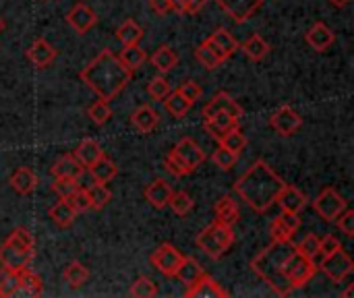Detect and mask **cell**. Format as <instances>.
I'll return each mask as SVG.
<instances>
[{
    "label": "cell",
    "mask_w": 354,
    "mask_h": 298,
    "mask_svg": "<svg viewBox=\"0 0 354 298\" xmlns=\"http://www.w3.org/2000/svg\"><path fill=\"white\" fill-rule=\"evenodd\" d=\"M79 77L100 100L110 102L131 83L133 71L118 58V54L106 48L81 68Z\"/></svg>",
    "instance_id": "6da1fadb"
},
{
    "label": "cell",
    "mask_w": 354,
    "mask_h": 298,
    "mask_svg": "<svg viewBox=\"0 0 354 298\" xmlns=\"http://www.w3.org/2000/svg\"><path fill=\"white\" fill-rule=\"evenodd\" d=\"M286 183L272 170L266 160H257L236 183L234 193L257 214H266L278 199Z\"/></svg>",
    "instance_id": "7a4b0ae2"
},
{
    "label": "cell",
    "mask_w": 354,
    "mask_h": 298,
    "mask_svg": "<svg viewBox=\"0 0 354 298\" xmlns=\"http://www.w3.org/2000/svg\"><path fill=\"white\" fill-rule=\"evenodd\" d=\"M295 251H297V247L290 241H272L251 261V270L278 297H288L295 290L290 280L286 278V263H288V259H290V255Z\"/></svg>",
    "instance_id": "3957f363"
},
{
    "label": "cell",
    "mask_w": 354,
    "mask_h": 298,
    "mask_svg": "<svg viewBox=\"0 0 354 298\" xmlns=\"http://www.w3.org/2000/svg\"><path fill=\"white\" fill-rule=\"evenodd\" d=\"M234 243V232L232 226L222 224V222H212L209 226H205L201 230V234L197 236V247L209 255L212 259H220L224 253H228V249Z\"/></svg>",
    "instance_id": "277c9868"
},
{
    "label": "cell",
    "mask_w": 354,
    "mask_h": 298,
    "mask_svg": "<svg viewBox=\"0 0 354 298\" xmlns=\"http://www.w3.org/2000/svg\"><path fill=\"white\" fill-rule=\"evenodd\" d=\"M317 274V266L313 259L305 257L303 253L295 251L286 263V278L290 280L292 288H303L305 284H309L313 280V276Z\"/></svg>",
    "instance_id": "5b68a950"
},
{
    "label": "cell",
    "mask_w": 354,
    "mask_h": 298,
    "mask_svg": "<svg viewBox=\"0 0 354 298\" xmlns=\"http://www.w3.org/2000/svg\"><path fill=\"white\" fill-rule=\"evenodd\" d=\"M313 209L326 222H336V218L346 209V199L334 189H324L313 201Z\"/></svg>",
    "instance_id": "8992f818"
},
{
    "label": "cell",
    "mask_w": 354,
    "mask_h": 298,
    "mask_svg": "<svg viewBox=\"0 0 354 298\" xmlns=\"http://www.w3.org/2000/svg\"><path fill=\"white\" fill-rule=\"evenodd\" d=\"M319 268H322V272L330 280L340 284V282H344L353 274L354 263L353 259H351V255L344 249H338L336 253H332L328 257H322V266Z\"/></svg>",
    "instance_id": "52a82bcc"
},
{
    "label": "cell",
    "mask_w": 354,
    "mask_h": 298,
    "mask_svg": "<svg viewBox=\"0 0 354 298\" xmlns=\"http://www.w3.org/2000/svg\"><path fill=\"white\" fill-rule=\"evenodd\" d=\"M183 259H185V255L176 249V247H172V245H160L156 251H153V255L149 257V261H151V266L160 272V274H164L166 278H172L174 274H176V270H178V266L183 263Z\"/></svg>",
    "instance_id": "ba28073f"
},
{
    "label": "cell",
    "mask_w": 354,
    "mask_h": 298,
    "mask_svg": "<svg viewBox=\"0 0 354 298\" xmlns=\"http://www.w3.org/2000/svg\"><path fill=\"white\" fill-rule=\"evenodd\" d=\"M33 261V249H19L15 245L4 243L0 247V263L2 268L10 270V272H23L31 266Z\"/></svg>",
    "instance_id": "9c48e42d"
},
{
    "label": "cell",
    "mask_w": 354,
    "mask_h": 298,
    "mask_svg": "<svg viewBox=\"0 0 354 298\" xmlns=\"http://www.w3.org/2000/svg\"><path fill=\"white\" fill-rule=\"evenodd\" d=\"M270 127H272L278 135L290 137V135H295V133L303 127V118H301L290 106H282V108H278V110L272 114Z\"/></svg>",
    "instance_id": "30bf717a"
},
{
    "label": "cell",
    "mask_w": 354,
    "mask_h": 298,
    "mask_svg": "<svg viewBox=\"0 0 354 298\" xmlns=\"http://www.w3.org/2000/svg\"><path fill=\"white\" fill-rule=\"evenodd\" d=\"M216 2L234 23H245L263 4V0H216Z\"/></svg>",
    "instance_id": "8fae6325"
},
{
    "label": "cell",
    "mask_w": 354,
    "mask_h": 298,
    "mask_svg": "<svg viewBox=\"0 0 354 298\" xmlns=\"http://www.w3.org/2000/svg\"><path fill=\"white\" fill-rule=\"evenodd\" d=\"M218 112H226V114H230V116L236 118V120L243 118V108H241L239 102H236L230 93H226V91H218V93L205 104V108H203V118H209V116H214V114H218Z\"/></svg>",
    "instance_id": "7c38bea8"
},
{
    "label": "cell",
    "mask_w": 354,
    "mask_h": 298,
    "mask_svg": "<svg viewBox=\"0 0 354 298\" xmlns=\"http://www.w3.org/2000/svg\"><path fill=\"white\" fill-rule=\"evenodd\" d=\"M176 158H180L193 172L205 162V151L199 147V143L191 137H185L176 143V147L172 149Z\"/></svg>",
    "instance_id": "4fadbf2b"
},
{
    "label": "cell",
    "mask_w": 354,
    "mask_h": 298,
    "mask_svg": "<svg viewBox=\"0 0 354 298\" xmlns=\"http://www.w3.org/2000/svg\"><path fill=\"white\" fill-rule=\"evenodd\" d=\"M66 21H68V25H71L77 33H87V31L97 23V15H95V10L89 8L85 2H77V4L68 10Z\"/></svg>",
    "instance_id": "5bb4252c"
},
{
    "label": "cell",
    "mask_w": 354,
    "mask_h": 298,
    "mask_svg": "<svg viewBox=\"0 0 354 298\" xmlns=\"http://www.w3.org/2000/svg\"><path fill=\"white\" fill-rule=\"evenodd\" d=\"M228 292L222 288V284H218L214 278H209L207 274H203L195 284H191L187 288V298H226Z\"/></svg>",
    "instance_id": "9a60e30c"
},
{
    "label": "cell",
    "mask_w": 354,
    "mask_h": 298,
    "mask_svg": "<svg viewBox=\"0 0 354 298\" xmlns=\"http://www.w3.org/2000/svg\"><path fill=\"white\" fill-rule=\"evenodd\" d=\"M172 193H174V191H172V185H168L164 178H156L153 183L147 185V189H145V199H147V203H149L151 207L164 209V207H168V201H170Z\"/></svg>",
    "instance_id": "2e32d148"
},
{
    "label": "cell",
    "mask_w": 354,
    "mask_h": 298,
    "mask_svg": "<svg viewBox=\"0 0 354 298\" xmlns=\"http://www.w3.org/2000/svg\"><path fill=\"white\" fill-rule=\"evenodd\" d=\"M276 203L282 207V212H292V214H301L307 205V197L303 191H299L292 185H284Z\"/></svg>",
    "instance_id": "e0dca14e"
},
{
    "label": "cell",
    "mask_w": 354,
    "mask_h": 298,
    "mask_svg": "<svg viewBox=\"0 0 354 298\" xmlns=\"http://www.w3.org/2000/svg\"><path fill=\"white\" fill-rule=\"evenodd\" d=\"M305 39H307V44H309L315 52H324V50H328V48L334 44L336 35H334V31H332L326 23L317 21V23L311 25V29L307 31Z\"/></svg>",
    "instance_id": "ac0fdd59"
},
{
    "label": "cell",
    "mask_w": 354,
    "mask_h": 298,
    "mask_svg": "<svg viewBox=\"0 0 354 298\" xmlns=\"http://www.w3.org/2000/svg\"><path fill=\"white\" fill-rule=\"evenodd\" d=\"M56 54H58L56 48L50 46L44 37H37V39L27 48V58H29L37 68H44V66L52 64L54 58H56Z\"/></svg>",
    "instance_id": "d6986e66"
},
{
    "label": "cell",
    "mask_w": 354,
    "mask_h": 298,
    "mask_svg": "<svg viewBox=\"0 0 354 298\" xmlns=\"http://www.w3.org/2000/svg\"><path fill=\"white\" fill-rule=\"evenodd\" d=\"M207 44H209L218 54H222L224 58H230V56L239 50V41H236L234 35H232L228 29H224V27L216 29V31L207 37Z\"/></svg>",
    "instance_id": "ffe728a7"
},
{
    "label": "cell",
    "mask_w": 354,
    "mask_h": 298,
    "mask_svg": "<svg viewBox=\"0 0 354 298\" xmlns=\"http://www.w3.org/2000/svg\"><path fill=\"white\" fill-rule=\"evenodd\" d=\"M131 124H133L139 133H151V131H156V127L160 124V114H158L151 106H139V108L131 114Z\"/></svg>",
    "instance_id": "44dd1931"
},
{
    "label": "cell",
    "mask_w": 354,
    "mask_h": 298,
    "mask_svg": "<svg viewBox=\"0 0 354 298\" xmlns=\"http://www.w3.org/2000/svg\"><path fill=\"white\" fill-rule=\"evenodd\" d=\"M232 127H239V120L232 118V116L226 114V112H218V114H214V116H209V118L203 120V129H205L216 141H220L222 135H224L226 131H230Z\"/></svg>",
    "instance_id": "7402d4cb"
},
{
    "label": "cell",
    "mask_w": 354,
    "mask_h": 298,
    "mask_svg": "<svg viewBox=\"0 0 354 298\" xmlns=\"http://www.w3.org/2000/svg\"><path fill=\"white\" fill-rule=\"evenodd\" d=\"M83 174V166L79 164V160L71 153L62 156L56 160V164L52 166V176L54 178H73L79 180V176Z\"/></svg>",
    "instance_id": "603a6c76"
},
{
    "label": "cell",
    "mask_w": 354,
    "mask_h": 298,
    "mask_svg": "<svg viewBox=\"0 0 354 298\" xmlns=\"http://www.w3.org/2000/svg\"><path fill=\"white\" fill-rule=\"evenodd\" d=\"M214 214H216V220H218V222L228 224V226H232V224L239 222V218H241L239 203H236L230 195H224V197H220V199L216 201Z\"/></svg>",
    "instance_id": "cb8c5ba5"
},
{
    "label": "cell",
    "mask_w": 354,
    "mask_h": 298,
    "mask_svg": "<svg viewBox=\"0 0 354 298\" xmlns=\"http://www.w3.org/2000/svg\"><path fill=\"white\" fill-rule=\"evenodd\" d=\"M41 292H44V284L39 276H35L29 268L19 272V286L15 297H41Z\"/></svg>",
    "instance_id": "d4e9b609"
},
{
    "label": "cell",
    "mask_w": 354,
    "mask_h": 298,
    "mask_svg": "<svg viewBox=\"0 0 354 298\" xmlns=\"http://www.w3.org/2000/svg\"><path fill=\"white\" fill-rule=\"evenodd\" d=\"M10 187H12L19 195H29V193H33L35 187H37V176L33 174L31 168L21 166V168H17V170L12 172V176H10Z\"/></svg>",
    "instance_id": "484cf974"
},
{
    "label": "cell",
    "mask_w": 354,
    "mask_h": 298,
    "mask_svg": "<svg viewBox=\"0 0 354 298\" xmlns=\"http://www.w3.org/2000/svg\"><path fill=\"white\" fill-rule=\"evenodd\" d=\"M102 156H104V151H102V147H100V143L95 139H83L75 149V158L79 160V164L83 168L93 166Z\"/></svg>",
    "instance_id": "4316f807"
},
{
    "label": "cell",
    "mask_w": 354,
    "mask_h": 298,
    "mask_svg": "<svg viewBox=\"0 0 354 298\" xmlns=\"http://www.w3.org/2000/svg\"><path fill=\"white\" fill-rule=\"evenodd\" d=\"M241 50L245 52V56H247V58H251V60L259 62V60H263V58L268 56V52H270V44H268L259 33H253L251 37H247V39L241 44Z\"/></svg>",
    "instance_id": "83f0119b"
},
{
    "label": "cell",
    "mask_w": 354,
    "mask_h": 298,
    "mask_svg": "<svg viewBox=\"0 0 354 298\" xmlns=\"http://www.w3.org/2000/svg\"><path fill=\"white\" fill-rule=\"evenodd\" d=\"M205 274V270L199 266V261L197 259H193V257H185L183 259V263L178 266V270H176V278L183 282V284H187V288L191 286V284H195L201 276Z\"/></svg>",
    "instance_id": "f1b7e54d"
},
{
    "label": "cell",
    "mask_w": 354,
    "mask_h": 298,
    "mask_svg": "<svg viewBox=\"0 0 354 298\" xmlns=\"http://www.w3.org/2000/svg\"><path fill=\"white\" fill-rule=\"evenodd\" d=\"M89 172H91V176H93L95 183L108 185V183L118 174V166H116V162H112L110 158L102 156L93 166H89Z\"/></svg>",
    "instance_id": "f546056e"
},
{
    "label": "cell",
    "mask_w": 354,
    "mask_h": 298,
    "mask_svg": "<svg viewBox=\"0 0 354 298\" xmlns=\"http://www.w3.org/2000/svg\"><path fill=\"white\" fill-rule=\"evenodd\" d=\"M48 214H50V220L60 228H68L77 218V212L71 207V203L66 199H60L56 205H52Z\"/></svg>",
    "instance_id": "4dcf8cb0"
},
{
    "label": "cell",
    "mask_w": 354,
    "mask_h": 298,
    "mask_svg": "<svg viewBox=\"0 0 354 298\" xmlns=\"http://www.w3.org/2000/svg\"><path fill=\"white\" fill-rule=\"evenodd\" d=\"M151 64L160 71V73H168V71H172L176 64H178V54L170 48V46H160L156 52H153V56H151Z\"/></svg>",
    "instance_id": "1f68e13d"
},
{
    "label": "cell",
    "mask_w": 354,
    "mask_h": 298,
    "mask_svg": "<svg viewBox=\"0 0 354 298\" xmlns=\"http://www.w3.org/2000/svg\"><path fill=\"white\" fill-rule=\"evenodd\" d=\"M116 39L122 44V46H133V44H139L143 39V27L137 25L133 19H127L118 29H116Z\"/></svg>",
    "instance_id": "d6a6232c"
},
{
    "label": "cell",
    "mask_w": 354,
    "mask_h": 298,
    "mask_svg": "<svg viewBox=\"0 0 354 298\" xmlns=\"http://www.w3.org/2000/svg\"><path fill=\"white\" fill-rule=\"evenodd\" d=\"M62 278H64V282H66L71 288H81V286L89 280V270H87L81 261H73V263L66 266Z\"/></svg>",
    "instance_id": "836d02e7"
},
{
    "label": "cell",
    "mask_w": 354,
    "mask_h": 298,
    "mask_svg": "<svg viewBox=\"0 0 354 298\" xmlns=\"http://www.w3.org/2000/svg\"><path fill=\"white\" fill-rule=\"evenodd\" d=\"M195 56H197V60L207 68V71H214V68H218L226 58L222 56V54H218L209 44H207V39L203 41V44H199L197 46V50H195Z\"/></svg>",
    "instance_id": "e575fe53"
},
{
    "label": "cell",
    "mask_w": 354,
    "mask_h": 298,
    "mask_svg": "<svg viewBox=\"0 0 354 298\" xmlns=\"http://www.w3.org/2000/svg\"><path fill=\"white\" fill-rule=\"evenodd\" d=\"M85 191H87V195H89L91 209H104V207L110 203V199H112V193H110V189H108L104 183H93V185H89Z\"/></svg>",
    "instance_id": "d590c367"
},
{
    "label": "cell",
    "mask_w": 354,
    "mask_h": 298,
    "mask_svg": "<svg viewBox=\"0 0 354 298\" xmlns=\"http://www.w3.org/2000/svg\"><path fill=\"white\" fill-rule=\"evenodd\" d=\"M118 58L131 68H139L145 60H147V52L143 48H139V44H133V46H122V52L118 54Z\"/></svg>",
    "instance_id": "8d00e7d4"
},
{
    "label": "cell",
    "mask_w": 354,
    "mask_h": 298,
    "mask_svg": "<svg viewBox=\"0 0 354 298\" xmlns=\"http://www.w3.org/2000/svg\"><path fill=\"white\" fill-rule=\"evenodd\" d=\"M164 106H166V110H168V114H172L174 118H183L187 112H189V108L193 106L187 97H183L178 91H170L166 97H164Z\"/></svg>",
    "instance_id": "74e56055"
},
{
    "label": "cell",
    "mask_w": 354,
    "mask_h": 298,
    "mask_svg": "<svg viewBox=\"0 0 354 298\" xmlns=\"http://www.w3.org/2000/svg\"><path fill=\"white\" fill-rule=\"evenodd\" d=\"M220 145L226 147V149H230V151H234V153L239 156V153L247 147V135H245L239 127H232L230 131H226V133L222 135Z\"/></svg>",
    "instance_id": "f35d334b"
},
{
    "label": "cell",
    "mask_w": 354,
    "mask_h": 298,
    "mask_svg": "<svg viewBox=\"0 0 354 298\" xmlns=\"http://www.w3.org/2000/svg\"><path fill=\"white\" fill-rule=\"evenodd\" d=\"M87 116H89L97 127H102V124H106V122L112 118V108L108 106L106 100H97V102H93V104L87 108Z\"/></svg>",
    "instance_id": "ab89813d"
},
{
    "label": "cell",
    "mask_w": 354,
    "mask_h": 298,
    "mask_svg": "<svg viewBox=\"0 0 354 298\" xmlns=\"http://www.w3.org/2000/svg\"><path fill=\"white\" fill-rule=\"evenodd\" d=\"M158 295V286H156V282L151 280V278H147V276H141V278H137L135 282H133V286H131V297L135 298H151Z\"/></svg>",
    "instance_id": "60d3db41"
},
{
    "label": "cell",
    "mask_w": 354,
    "mask_h": 298,
    "mask_svg": "<svg viewBox=\"0 0 354 298\" xmlns=\"http://www.w3.org/2000/svg\"><path fill=\"white\" fill-rule=\"evenodd\" d=\"M17 286H19V274H17V272H10V270H6V268H2V270H0V297H15Z\"/></svg>",
    "instance_id": "b9f144b4"
},
{
    "label": "cell",
    "mask_w": 354,
    "mask_h": 298,
    "mask_svg": "<svg viewBox=\"0 0 354 298\" xmlns=\"http://www.w3.org/2000/svg\"><path fill=\"white\" fill-rule=\"evenodd\" d=\"M168 205L172 207V212H174L176 216H187V214L193 209V199H191V195H189V193L178 191V193H172V197H170Z\"/></svg>",
    "instance_id": "7bdbcfd3"
},
{
    "label": "cell",
    "mask_w": 354,
    "mask_h": 298,
    "mask_svg": "<svg viewBox=\"0 0 354 298\" xmlns=\"http://www.w3.org/2000/svg\"><path fill=\"white\" fill-rule=\"evenodd\" d=\"M164 166H166V170L172 174V176H178V178H183V176H187V174H191L193 170L180 160V158H176L174 156V151H168L166 153V158H164Z\"/></svg>",
    "instance_id": "ee69618b"
},
{
    "label": "cell",
    "mask_w": 354,
    "mask_h": 298,
    "mask_svg": "<svg viewBox=\"0 0 354 298\" xmlns=\"http://www.w3.org/2000/svg\"><path fill=\"white\" fill-rule=\"evenodd\" d=\"M170 91H172V87H170V83H168L164 77H153V79L149 81V85H147V93H149V97L156 100V102L164 100Z\"/></svg>",
    "instance_id": "f6af8a7d"
},
{
    "label": "cell",
    "mask_w": 354,
    "mask_h": 298,
    "mask_svg": "<svg viewBox=\"0 0 354 298\" xmlns=\"http://www.w3.org/2000/svg\"><path fill=\"white\" fill-rule=\"evenodd\" d=\"M212 160H214V164H216L218 168H222V170H230V168L236 164L239 156H236L234 151H230V149H226V147H222V145H220V147L214 151Z\"/></svg>",
    "instance_id": "bcb514c9"
},
{
    "label": "cell",
    "mask_w": 354,
    "mask_h": 298,
    "mask_svg": "<svg viewBox=\"0 0 354 298\" xmlns=\"http://www.w3.org/2000/svg\"><path fill=\"white\" fill-rule=\"evenodd\" d=\"M6 243H8V245H15V247H19V249H33V236H31V232L25 230V228H15V230L8 234Z\"/></svg>",
    "instance_id": "7dc6e473"
},
{
    "label": "cell",
    "mask_w": 354,
    "mask_h": 298,
    "mask_svg": "<svg viewBox=\"0 0 354 298\" xmlns=\"http://www.w3.org/2000/svg\"><path fill=\"white\" fill-rule=\"evenodd\" d=\"M319 236L317 234H307L303 241H301V245L297 247V251L299 253H303L305 257H309V259H313L315 261V257H319Z\"/></svg>",
    "instance_id": "c3c4849f"
},
{
    "label": "cell",
    "mask_w": 354,
    "mask_h": 298,
    "mask_svg": "<svg viewBox=\"0 0 354 298\" xmlns=\"http://www.w3.org/2000/svg\"><path fill=\"white\" fill-rule=\"evenodd\" d=\"M77 189H79V183L73 180V178H54V183H52V191H54L60 199L71 197Z\"/></svg>",
    "instance_id": "681fc988"
},
{
    "label": "cell",
    "mask_w": 354,
    "mask_h": 298,
    "mask_svg": "<svg viewBox=\"0 0 354 298\" xmlns=\"http://www.w3.org/2000/svg\"><path fill=\"white\" fill-rule=\"evenodd\" d=\"M66 201L71 203V207L77 212V214H83V212H87V209H91V203H89V195H87V191L85 189H77L71 197H66Z\"/></svg>",
    "instance_id": "f907efd6"
},
{
    "label": "cell",
    "mask_w": 354,
    "mask_h": 298,
    "mask_svg": "<svg viewBox=\"0 0 354 298\" xmlns=\"http://www.w3.org/2000/svg\"><path fill=\"white\" fill-rule=\"evenodd\" d=\"M276 220L284 226V230H286L290 236H292V234L299 230V226H301V218H299V214H292V212H282Z\"/></svg>",
    "instance_id": "816d5d0a"
},
{
    "label": "cell",
    "mask_w": 354,
    "mask_h": 298,
    "mask_svg": "<svg viewBox=\"0 0 354 298\" xmlns=\"http://www.w3.org/2000/svg\"><path fill=\"white\" fill-rule=\"evenodd\" d=\"M338 228L342 230V234H346L348 239H353L354 236V212L353 209H344L338 218Z\"/></svg>",
    "instance_id": "f5cc1de1"
},
{
    "label": "cell",
    "mask_w": 354,
    "mask_h": 298,
    "mask_svg": "<svg viewBox=\"0 0 354 298\" xmlns=\"http://www.w3.org/2000/svg\"><path fill=\"white\" fill-rule=\"evenodd\" d=\"M176 91H178L183 97H187L191 104H193V102H197V100L201 97V87H199L195 81H183V83H180V87H178Z\"/></svg>",
    "instance_id": "db71d44e"
},
{
    "label": "cell",
    "mask_w": 354,
    "mask_h": 298,
    "mask_svg": "<svg viewBox=\"0 0 354 298\" xmlns=\"http://www.w3.org/2000/svg\"><path fill=\"white\" fill-rule=\"evenodd\" d=\"M338 249H342V243L336 236H332V234H328V236H324L319 241V255L322 257H328V255L336 253Z\"/></svg>",
    "instance_id": "11a10c76"
},
{
    "label": "cell",
    "mask_w": 354,
    "mask_h": 298,
    "mask_svg": "<svg viewBox=\"0 0 354 298\" xmlns=\"http://www.w3.org/2000/svg\"><path fill=\"white\" fill-rule=\"evenodd\" d=\"M270 236H272V241H290V234L284 230V226L278 220H274L270 224Z\"/></svg>",
    "instance_id": "9f6ffc18"
},
{
    "label": "cell",
    "mask_w": 354,
    "mask_h": 298,
    "mask_svg": "<svg viewBox=\"0 0 354 298\" xmlns=\"http://www.w3.org/2000/svg\"><path fill=\"white\" fill-rule=\"evenodd\" d=\"M149 6H151V10L156 15H166V12L172 10L170 8V0H149Z\"/></svg>",
    "instance_id": "6f0895ef"
},
{
    "label": "cell",
    "mask_w": 354,
    "mask_h": 298,
    "mask_svg": "<svg viewBox=\"0 0 354 298\" xmlns=\"http://www.w3.org/2000/svg\"><path fill=\"white\" fill-rule=\"evenodd\" d=\"M207 0H187V12L189 15H197L203 6H205Z\"/></svg>",
    "instance_id": "680465c9"
},
{
    "label": "cell",
    "mask_w": 354,
    "mask_h": 298,
    "mask_svg": "<svg viewBox=\"0 0 354 298\" xmlns=\"http://www.w3.org/2000/svg\"><path fill=\"white\" fill-rule=\"evenodd\" d=\"M170 8L180 15H187V0H170Z\"/></svg>",
    "instance_id": "91938a15"
},
{
    "label": "cell",
    "mask_w": 354,
    "mask_h": 298,
    "mask_svg": "<svg viewBox=\"0 0 354 298\" xmlns=\"http://www.w3.org/2000/svg\"><path fill=\"white\" fill-rule=\"evenodd\" d=\"M330 2H332L334 6H344V4H348L351 0H330Z\"/></svg>",
    "instance_id": "94428289"
},
{
    "label": "cell",
    "mask_w": 354,
    "mask_h": 298,
    "mask_svg": "<svg viewBox=\"0 0 354 298\" xmlns=\"http://www.w3.org/2000/svg\"><path fill=\"white\" fill-rule=\"evenodd\" d=\"M353 295H354V286H351V288H348V290L344 292V297L348 298V297H353Z\"/></svg>",
    "instance_id": "6125c7cd"
},
{
    "label": "cell",
    "mask_w": 354,
    "mask_h": 298,
    "mask_svg": "<svg viewBox=\"0 0 354 298\" xmlns=\"http://www.w3.org/2000/svg\"><path fill=\"white\" fill-rule=\"evenodd\" d=\"M4 31V21H2V17H0V33Z\"/></svg>",
    "instance_id": "be15d7a7"
}]
</instances>
